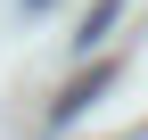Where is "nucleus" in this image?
I'll return each mask as SVG.
<instances>
[{"instance_id": "nucleus-1", "label": "nucleus", "mask_w": 148, "mask_h": 140, "mask_svg": "<svg viewBox=\"0 0 148 140\" xmlns=\"http://www.w3.org/2000/svg\"><path fill=\"white\" fill-rule=\"evenodd\" d=\"M107 82H115L107 66H90L82 82H66V91L49 99V124H74V115H90V107H99V91H107Z\"/></svg>"}, {"instance_id": "nucleus-3", "label": "nucleus", "mask_w": 148, "mask_h": 140, "mask_svg": "<svg viewBox=\"0 0 148 140\" xmlns=\"http://www.w3.org/2000/svg\"><path fill=\"white\" fill-rule=\"evenodd\" d=\"M25 8H41V0H25Z\"/></svg>"}, {"instance_id": "nucleus-2", "label": "nucleus", "mask_w": 148, "mask_h": 140, "mask_svg": "<svg viewBox=\"0 0 148 140\" xmlns=\"http://www.w3.org/2000/svg\"><path fill=\"white\" fill-rule=\"evenodd\" d=\"M115 8H123V0H99V8L82 16V33H74V41H82V49H99V41H107V25H115Z\"/></svg>"}]
</instances>
